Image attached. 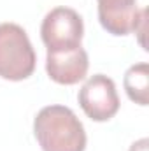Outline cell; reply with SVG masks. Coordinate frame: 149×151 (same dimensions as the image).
<instances>
[{"label":"cell","mask_w":149,"mask_h":151,"mask_svg":"<svg viewBox=\"0 0 149 151\" xmlns=\"http://www.w3.org/2000/svg\"><path fill=\"white\" fill-rule=\"evenodd\" d=\"M125 90L132 102L139 106L149 104V65L146 62L132 65L125 74Z\"/></svg>","instance_id":"obj_7"},{"label":"cell","mask_w":149,"mask_h":151,"mask_svg":"<svg viewBox=\"0 0 149 151\" xmlns=\"http://www.w3.org/2000/svg\"><path fill=\"white\" fill-rule=\"evenodd\" d=\"M98 21L112 35H128L146 23V9L137 0H98Z\"/></svg>","instance_id":"obj_5"},{"label":"cell","mask_w":149,"mask_h":151,"mask_svg":"<svg viewBox=\"0 0 149 151\" xmlns=\"http://www.w3.org/2000/svg\"><path fill=\"white\" fill-rule=\"evenodd\" d=\"M34 134L42 151H84L86 132L70 107L46 106L34 119Z\"/></svg>","instance_id":"obj_1"},{"label":"cell","mask_w":149,"mask_h":151,"mask_svg":"<svg viewBox=\"0 0 149 151\" xmlns=\"http://www.w3.org/2000/svg\"><path fill=\"white\" fill-rule=\"evenodd\" d=\"M84 23L70 7L51 9L40 25V37L47 51H70L81 46Z\"/></svg>","instance_id":"obj_3"},{"label":"cell","mask_w":149,"mask_h":151,"mask_svg":"<svg viewBox=\"0 0 149 151\" xmlns=\"http://www.w3.org/2000/svg\"><path fill=\"white\" fill-rule=\"evenodd\" d=\"M37 56L27 32L16 23H0V77L7 81L28 79Z\"/></svg>","instance_id":"obj_2"},{"label":"cell","mask_w":149,"mask_h":151,"mask_svg":"<svg viewBox=\"0 0 149 151\" xmlns=\"http://www.w3.org/2000/svg\"><path fill=\"white\" fill-rule=\"evenodd\" d=\"M88 67V53L81 46L70 51H47L46 56V72L58 84H77L86 77Z\"/></svg>","instance_id":"obj_6"},{"label":"cell","mask_w":149,"mask_h":151,"mask_svg":"<svg viewBox=\"0 0 149 151\" xmlns=\"http://www.w3.org/2000/svg\"><path fill=\"white\" fill-rule=\"evenodd\" d=\"M79 106L93 121H109L119 111V97L116 84L104 74L91 76L79 90Z\"/></svg>","instance_id":"obj_4"},{"label":"cell","mask_w":149,"mask_h":151,"mask_svg":"<svg viewBox=\"0 0 149 151\" xmlns=\"http://www.w3.org/2000/svg\"><path fill=\"white\" fill-rule=\"evenodd\" d=\"M130 151H149V141L146 139V137L135 141V142L130 146Z\"/></svg>","instance_id":"obj_8"}]
</instances>
